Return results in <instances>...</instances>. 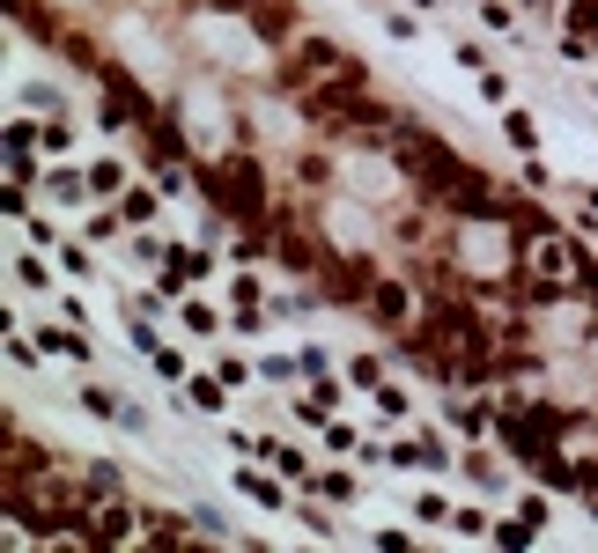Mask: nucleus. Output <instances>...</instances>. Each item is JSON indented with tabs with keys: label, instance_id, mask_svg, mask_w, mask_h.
<instances>
[{
	"label": "nucleus",
	"instance_id": "f257e3e1",
	"mask_svg": "<svg viewBox=\"0 0 598 553\" xmlns=\"http://www.w3.org/2000/svg\"><path fill=\"white\" fill-rule=\"evenodd\" d=\"M392 155H399V170H406V185H414V199H428V207H444V193L466 177V148L450 141V133H436V126H422L414 111L399 119V133H392Z\"/></svg>",
	"mask_w": 598,
	"mask_h": 553
},
{
	"label": "nucleus",
	"instance_id": "f03ea898",
	"mask_svg": "<svg viewBox=\"0 0 598 553\" xmlns=\"http://www.w3.org/2000/svg\"><path fill=\"white\" fill-rule=\"evenodd\" d=\"M362 317H370V333H384V339H399V333H414L428 317V289L406 273V265H384L370 281V303H362Z\"/></svg>",
	"mask_w": 598,
	"mask_h": 553
},
{
	"label": "nucleus",
	"instance_id": "7ed1b4c3",
	"mask_svg": "<svg viewBox=\"0 0 598 553\" xmlns=\"http://www.w3.org/2000/svg\"><path fill=\"white\" fill-rule=\"evenodd\" d=\"M155 111H163V97H149V82L126 67V59H111L97 74V126L104 133H141Z\"/></svg>",
	"mask_w": 598,
	"mask_h": 553
},
{
	"label": "nucleus",
	"instance_id": "20e7f679",
	"mask_svg": "<svg viewBox=\"0 0 598 553\" xmlns=\"http://www.w3.org/2000/svg\"><path fill=\"white\" fill-rule=\"evenodd\" d=\"M229 487H237V502H251V517H296V480H281L267 457H237V473H229Z\"/></svg>",
	"mask_w": 598,
	"mask_h": 553
},
{
	"label": "nucleus",
	"instance_id": "39448f33",
	"mask_svg": "<svg viewBox=\"0 0 598 553\" xmlns=\"http://www.w3.org/2000/svg\"><path fill=\"white\" fill-rule=\"evenodd\" d=\"M384 465H392V473H422V480H444V473H458V443H450L444 429L399 435V443H384Z\"/></svg>",
	"mask_w": 598,
	"mask_h": 553
},
{
	"label": "nucleus",
	"instance_id": "423d86ee",
	"mask_svg": "<svg viewBox=\"0 0 598 553\" xmlns=\"http://www.w3.org/2000/svg\"><path fill=\"white\" fill-rule=\"evenodd\" d=\"M89 546L97 553L141 546V502H133V495H104V502H89Z\"/></svg>",
	"mask_w": 598,
	"mask_h": 553
},
{
	"label": "nucleus",
	"instance_id": "0eeeda50",
	"mask_svg": "<svg viewBox=\"0 0 598 553\" xmlns=\"http://www.w3.org/2000/svg\"><path fill=\"white\" fill-rule=\"evenodd\" d=\"M37 199H45L52 215H89V207H97V193H89V163H67V155H52V163H45V185H37Z\"/></svg>",
	"mask_w": 598,
	"mask_h": 553
},
{
	"label": "nucleus",
	"instance_id": "6e6552de",
	"mask_svg": "<svg viewBox=\"0 0 598 553\" xmlns=\"http://www.w3.org/2000/svg\"><path fill=\"white\" fill-rule=\"evenodd\" d=\"M59 451H52L45 435L15 429V413H8V429H0V480H30V473H52Z\"/></svg>",
	"mask_w": 598,
	"mask_h": 553
},
{
	"label": "nucleus",
	"instance_id": "1a4fd4ad",
	"mask_svg": "<svg viewBox=\"0 0 598 553\" xmlns=\"http://www.w3.org/2000/svg\"><path fill=\"white\" fill-rule=\"evenodd\" d=\"M207 273H215V251H207V243H171L163 265H155V289L177 303V295H193V281H207Z\"/></svg>",
	"mask_w": 598,
	"mask_h": 553
},
{
	"label": "nucleus",
	"instance_id": "9d476101",
	"mask_svg": "<svg viewBox=\"0 0 598 553\" xmlns=\"http://www.w3.org/2000/svg\"><path fill=\"white\" fill-rule=\"evenodd\" d=\"M229 399H237V384H229L222 369H193V377L171 391V406H177V413H207V421H222Z\"/></svg>",
	"mask_w": 598,
	"mask_h": 553
},
{
	"label": "nucleus",
	"instance_id": "9b49d317",
	"mask_svg": "<svg viewBox=\"0 0 598 553\" xmlns=\"http://www.w3.org/2000/svg\"><path fill=\"white\" fill-rule=\"evenodd\" d=\"M207 531L193 524V509L177 517V509H155V502H141V546H163V553H185V546H199Z\"/></svg>",
	"mask_w": 598,
	"mask_h": 553
},
{
	"label": "nucleus",
	"instance_id": "f8f14e48",
	"mask_svg": "<svg viewBox=\"0 0 598 553\" xmlns=\"http://www.w3.org/2000/svg\"><path fill=\"white\" fill-rule=\"evenodd\" d=\"M251 37H259L267 52H289L303 37V8H296V0H267V8L251 15Z\"/></svg>",
	"mask_w": 598,
	"mask_h": 553
},
{
	"label": "nucleus",
	"instance_id": "ddd939ff",
	"mask_svg": "<svg viewBox=\"0 0 598 553\" xmlns=\"http://www.w3.org/2000/svg\"><path fill=\"white\" fill-rule=\"evenodd\" d=\"M458 473H466L474 495H502V487H510V465H502L488 443H458Z\"/></svg>",
	"mask_w": 598,
	"mask_h": 553
},
{
	"label": "nucleus",
	"instance_id": "4468645a",
	"mask_svg": "<svg viewBox=\"0 0 598 553\" xmlns=\"http://www.w3.org/2000/svg\"><path fill=\"white\" fill-rule=\"evenodd\" d=\"M52 52H59V59H67L75 74H89V82H97V74L111 67V52H104V37H97V30H81V23H67V30H59V45H52Z\"/></svg>",
	"mask_w": 598,
	"mask_h": 553
},
{
	"label": "nucleus",
	"instance_id": "2eb2a0df",
	"mask_svg": "<svg viewBox=\"0 0 598 553\" xmlns=\"http://www.w3.org/2000/svg\"><path fill=\"white\" fill-rule=\"evenodd\" d=\"M289 177H296V193H340V155L296 148V155H289Z\"/></svg>",
	"mask_w": 598,
	"mask_h": 553
},
{
	"label": "nucleus",
	"instance_id": "dca6fc26",
	"mask_svg": "<svg viewBox=\"0 0 598 553\" xmlns=\"http://www.w3.org/2000/svg\"><path fill=\"white\" fill-rule=\"evenodd\" d=\"M259 457L274 465L281 480H296V487H311V480H318V457L303 451V443H289V435H259Z\"/></svg>",
	"mask_w": 598,
	"mask_h": 553
},
{
	"label": "nucleus",
	"instance_id": "f3484780",
	"mask_svg": "<svg viewBox=\"0 0 598 553\" xmlns=\"http://www.w3.org/2000/svg\"><path fill=\"white\" fill-rule=\"evenodd\" d=\"M163 199H171V193H163V185L149 177V185H126L111 207L126 215V229H155V221H163Z\"/></svg>",
	"mask_w": 598,
	"mask_h": 553
},
{
	"label": "nucleus",
	"instance_id": "a211bd4d",
	"mask_svg": "<svg viewBox=\"0 0 598 553\" xmlns=\"http://www.w3.org/2000/svg\"><path fill=\"white\" fill-rule=\"evenodd\" d=\"M177 333H193V339H222V333H229V317L215 311V303H199V295H177Z\"/></svg>",
	"mask_w": 598,
	"mask_h": 553
},
{
	"label": "nucleus",
	"instance_id": "6ab92c4d",
	"mask_svg": "<svg viewBox=\"0 0 598 553\" xmlns=\"http://www.w3.org/2000/svg\"><path fill=\"white\" fill-rule=\"evenodd\" d=\"M311 495H318V502H333V509H355V502H362V480H355V473H340V465H318Z\"/></svg>",
	"mask_w": 598,
	"mask_h": 553
},
{
	"label": "nucleus",
	"instance_id": "aec40b11",
	"mask_svg": "<svg viewBox=\"0 0 598 553\" xmlns=\"http://www.w3.org/2000/svg\"><path fill=\"white\" fill-rule=\"evenodd\" d=\"M81 473V487H89V502H104V495H133V480H126L111 457H89V465H75Z\"/></svg>",
	"mask_w": 598,
	"mask_h": 553
},
{
	"label": "nucleus",
	"instance_id": "412c9836",
	"mask_svg": "<svg viewBox=\"0 0 598 553\" xmlns=\"http://www.w3.org/2000/svg\"><path fill=\"white\" fill-rule=\"evenodd\" d=\"M126 185H133L126 155H89V193H97V199H119Z\"/></svg>",
	"mask_w": 598,
	"mask_h": 553
},
{
	"label": "nucleus",
	"instance_id": "4be33fe9",
	"mask_svg": "<svg viewBox=\"0 0 598 553\" xmlns=\"http://www.w3.org/2000/svg\"><path fill=\"white\" fill-rule=\"evenodd\" d=\"M75 406H81V413H97V421H111V429H119L126 399H119V391H111V384H104V377H89V384L75 391Z\"/></svg>",
	"mask_w": 598,
	"mask_h": 553
},
{
	"label": "nucleus",
	"instance_id": "5701e85b",
	"mask_svg": "<svg viewBox=\"0 0 598 553\" xmlns=\"http://www.w3.org/2000/svg\"><path fill=\"white\" fill-rule=\"evenodd\" d=\"M450 539H488L496 531V509H480V502H450Z\"/></svg>",
	"mask_w": 598,
	"mask_h": 553
},
{
	"label": "nucleus",
	"instance_id": "b1692460",
	"mask_svg": "<svg viewBox=\"0 0 598 553\" xmlns=\"http://www.w3.org/2000/svg\"><path fill=\"white\" fill-rule=\"evenodd\" d=\"M392 361H399V355H370V347H362V355H348V384H355V391H377L384 377H392Z\"/></svg>",
	"mask_w": 598,
	"mask_h": 553
},
{
	"label": "nucleus",
	"instance_id": "393cba45",
	"mask_svg": "<svg viewBox=\"0 0 598 553\" xmlns=\"http://www.w3.org/2000/svg\"><path fill=\"white\" fill-rule=\"evenodd\" d=\"M296 524L311 531V539H348V531L333 524V509H318V495H311V487H303V495H296Z\"/></svg>",
	"mask_w": 598,
	"mask_h": 553
},
{
	"label": "nucleus",
	"instance_id": "a878e982",
	"mask_svg": "<svg viewBox=\"0 0 598 553\" xmlns=\"http://www.w3.org/2000/svg\"><path fill=\"white\" fill-rule=\"evenodd\" d=\"M569 237H576V229H569ZM569 281H576V295L598 311V251H591V237H576V273H569Z\"/></svg>",
	"mask_w": 598,
	"mask_h": 553
},
{
	"label": "nucleus",
	"instance_id": "bb28decb",
	"mask_svg": "<svg viewBox=\"0 0 598 553\" xmlns=\"http://www.w3.org/2000/svg\"><path fill=\"white\" fill-rule=\"evenodd\" d=\"M370 399H377V413H384V421H414V391L399 384V377H384Z\"/></svg>",
	"mask_w": 598,
	"mask_h": 553
},
{
	"label": "nucleus",
	"instance_id": "cd10ccee",
	"mask_svg": "<svg viewBox=\"0 0 598 553\" xmlns=\"http://www.w3.org/2000/svg\"><path fill=\"white\" fill-rule=\"evenodd\" d=\"M406 517H414V524H422V531H444V524H450V495H436V487H422Z\"/></svg>",
	"mask_w": 598,
	"mask_h": 553
},
{
	"label": "nucleus",
	"instance_id": "c85d7f7f",
	"mask_svg": "<svg viewBox=\"0 0 598 553\" xmlns=\"http://www.w3.org/2000/svg\"><path fill=\"white\" fill-rule=\"evenodd\" d=\"M126 347L149 361L155 347H163V325H155V317H141V311H126Z\"/></svg>",
	"mask_w": 598,
	"mask_h": 553
},
{
	"label": "nucleus",
	"instance_id": "c756f323",
	"mask_svg": "<svg viewBox=\"0 0 598 553\" xmlns=\"http://www.w3.org/2000/svg\"><path fill=\"white\" fill-rule=\"evenodd\" d=\"M502 141L532 155V148H540V119H532V111H510V104H502Z\"/></svg>",
	"mask_w": 598,
	"mask_h": 553
},
{
	"label": "nucleus",
	"instance_id": "7c9ffc66",
	"mask_svg": "<svg viewBox=\"0 0 598 553\" xmlns=\"http://www.w3.org/2000/svg\"><path fill=\"white\" fill-rule=\"evenodd\" d=\"M59 273H75V281H97V251H89V237H67V243H59Z\"/></svg>",
	"mask_w": 598,
	"mask_h": 553
},
{
	"label": "nucleus",
	"instance_id": "2f4dec72",
	"mask_svg": "<svg viewBox=\"0 0 598 553\" xmlns=\"http://www.w3.org/2000/svg\"><path fill=\"white\" fill-rule=\"evenodd\" d=\"M488 539H496V546H540V539H547V531H540V524H524V517H496V531H488Z\"/></svg>",
	"mask_w": 598,
	"mask_h": 553
},
{
	"label": "nucleus",
	"instance_id": "473e14b6",
	"mask_svg": "<svg viewBox=\"0 0 598 553\" xmlns=\"http://www.w3.org/2000/svg\"><path fill=\"white\" fill-rule=\"evenodd\" d=\"M23 148H45V126H37V119H8V133H0V155H23Z\"/></svg>",
	"mask_w": 598,
	"mask_h": 553
},
{
	"label": "nucleus",
	"instance_id": "72a5a7b5",
	"mask_svg": "<svg viewBox=\"0 0 598 553\" xmlns=\"http://www.w3.org/2000/svg\"><path fill=\"white\" fill-rule=\"evenodd\" d=\"M149 369H155V377H163V384H185V377H193V361L177 355L171 339H163V347H155V355H149Z\"/></svg>",
	"mask_w": 598,
	"mask_h": 553
},
{
	"label": "nucleus",
	"instance_id": "f704fd0d",
	"mask_svg": "<svg viewBox=\"0 0 598 553\" xmlns=\"http://www.w3.org/2000/svg\"><path fill=\"white\" fill-rule=\"evenodd\" d=\"M259 361V377H267V384H303V361L296 355H251Z\"/></svg>",
	"mask_w": 598,
	"mask_h": 553
},
{
	"label": "nucleus",
	"instance_id": "c9c22d12",
	"mask_svg": "<svg viewBox=\"0 0 598 553\" xmlns=\"http://www.w3.org/2000/svg\"><path fill=\"white\" fill-rule=\"evenodd\" d=\"M318 443H325V451H333V457H355V451H362V435H355L348 421H340V413H333V421H325V429H318Z\"/></svg>",
	"mask_w": 598,
	"mask_h": 553
},
{
	"label": "nucleus",
	"instance_id": "e433bc0d",
	"mask_svg": "<svg viewBox=\"0 0 598 553\" xmlns=\"http://www.w3.org/2000/svg\"><path fill=\"white\" fill-rule=\"evenodd\" d=\"M518 517H524V524H540V531L554 524V509H547V487H540V480H532V487L518 495Z\"/></svg>",
	"mask_w": 598,
	"mask_h": 553
},
{
	"label": "nucleus",
	"instance_id": "4c0bfd02",
	"mask_svg": "<svg viewBox=\"0 0 598 553\" xmlns=\"http://www.w3.org/2000/svg\"><path fill=\"white\" fill-rule=\"evenodd\" d=\"M23 104H30V111H45V119H59V111H67V97H59L52 82H23Z\"/></svg>",
	"mask_w": 598,
	"mask_h": 553
},
{
	"label": "nucleus",
	"instance_id": "58836bf2",
	"mask_svg": "<svg viewBox=\"0 0 598 553\" xmlns=\"http://www.w3.org/2000/svg\"><path fill=\"white\" fill-rule=\"evenodd\" d=\"M15 281H23L30 295H45V289H52V265L37 259V251H23V259H15Z\"/></svg>",
	"mask_w": 598,
	"mask_h": 553
},
{
	"label": "nucleus",
	"instance_id": "ea45409f",
	"mask_svg": "<svg viewBox=\"0 0 598 553\" xmlns=\"http://www.w3.org/2000/svg\"><path fill=\"white\" fill-rule=\"evenodd\" d=\"M251 303H267V281H259V273H237V281H229V311H251Z\"/></svg>",
	"mask_w": 598,
	"mask_h": 553
},
{
	"label": "nucleus",
	"instance_id": "a19ab883",
	"mask_svg": "<svg viewBox=\"0 0 598 553\" xmlns=\"http://www.w3.org/2000/svg\"><path fill=\"white\" fill-rule=\"evenodd\" d=\"M450 59H458V67H474V74H488V67H496V52L480 45V37H458V45H450Z\"/></svg>",
	"mask_w": 598,
	"mask_h": 553
},
{
	"label": "nucleus",
	"instance_id": "79ce46f5",
	"mask_svg": "<svg viewBox=\"0 0 598 553\" xmlns=\"http://www.w3.org/2000/svg\"><path fill=\"white\" fill-rule=\"evenodd\" d=\"M267 317H274L267 303H251V311H229V333H237V339H259V333H267Z\"/></svg>",
	"mask_w": 598,
	"mask_h": 553
},
{
	"label": "nucleus",
	"instance_id": "37998d69",
	"mask_svg": "<svg viewBox=\"0 0 598 553\" xmlns=\"http://www.w3.org/2000/svg\"><path fill=\"white\" fill-rule=\"evenodd\" d=\"M45 215H52V207H37V215H30L23 229H30V243H37V251H59L67 237H59V221H45Z\"/></svg>",
	"mask_w": 598,
	"mask_h": 553
},
{
	"label": "nucleus",
	"instance_id": "c03bdc74",
	"mask_svg": "<svg viewBox=\"0 0 598 553\" xmlns=\"http://www.w3.org/2000/svg\"><path fill=\"white\" fill-rule=\"evenodd\" d=\"M377 15H384V37H399V45H414V37H422V23H414L406 8H377Z\"/></svg>",
	"mask_w": 598,
	"mask_h": 553
},
{
	"label": "nucleus",
	"instance_id": "a18cd8bd",
	"mask_svg": "<svg viewBox=\"0 0 598 553\" xmlns=\"http://www.w3.org/2000/svg\"><path fill=\"white\" fill-rule=\"evenodd\" d=\"M75 148V119L59 111V119H45V155H67Z\"/></svg>",
	"mask_w": 598,
	"mask_h": 553
},
{
	"label": "nucleus",
	"instance_id": "49530a36",
	"mask_svg": "<svg viewBox=\"0 0 598 553\" xmlns=\"http://www.w3.org/2000/svg\"><path fill=\"white\" fill-rule=\"evenodd\" d=\"M296 361H303V384H311V377H333V355H325L318 339H311V347H296Z\"/></svg>",
	"mask_w": 598,
	"mask_h": 553
},
{
	"label": "nucleus",
	"instance_id": "de8ad7c7",
	"mask_svg": "<svg viewBox=\"0 0 598 553\" xmlns=\"http://www.w3.org/2000/svg\"><path fill=\"white\" fill-rule=\"evenodd\" d=\"M480 104H496V111L510 104V74H502V67H488V74H480Z\"/></svg>",
	"mask_w": 598,
	"mask_h": 553
},
{
	"label": "nucleus",
	"instance_id": "09e8293b",
	"mask_svg": "<svg viewBox=\"0 0 598 553\" xmlns=\"http://www.w3.org/2000/svg\"><path fill=\"white\" fill-rule=\"evenodd\" d=\"M199 8H207V15H237V23H251L267 0H199Z\"/></svg>",
	"mask_w": 598,
	"mask_h": 553
},
{
	"label": "nucleus",
	"instance_id": "8fccbe9b",
	"mask_svg": "<svg viewBox=\"0 0 598 553\" xmlns=\"http://www.w3.org/2000/svg\"><path fill=\"white\" fill-rule=\"evenodd\" d=\"M370 546H392V553H406V546H422V539H414V531H399V524H377V531H370Z\"/></svg>",
	"mask_w": 598,
	"mask_h": 553
},
{
	"label": "nucleus",
	"instance_id": "3c124183",
	"mask_svg": "<svg viewBox=\"0 0 598 553\" xmlns=\"http://www.w3.org/2000/svg\"><path fill=\"white\" fill-rule=\"evenodd\" d=\"M524 193H547L554 199V170L547 163H524Z\"/></svg>",
	"mask_w": 598,
	"mask_h": 553
},
{
	"label": "nucleus",
	"instance_id": "603ef678",
	"mask_svg": "<svg viewBox=\"0 0 598 553\" xmlns=\"http://www.w3.org/2000/svg\"><path fill=\"white\" fill-rule=\"evenodd\" d=\"M119 429H126V435H149V406H133V399H126V413H119Z\"/></svg>",
	"mask_w": 598,
	"mask_h": 553
},
{
	"label": "nucleus",
	"instance_id": "864d4df0",
	"mask_svg": "<svg viewBox=\"0 0 598 553\" xmlns=\"http://www.w3.org/2000/svg\"><path fill=\"white\" fill-rule=\"evenodd\" d=\"M518 8H524V15H547V23L562 15V0H518Z\"/></svg>",
	"mask_w": 598,
	"mask_h": 553
},
{
	"label": "nucleus",
	"instance_id": "5fc2aeb1",
	"mask_svg": "<svg viewBox=\"0 0 598 553\" xmlns=\"http://www.w3.org/2000/svg\"><path fill=\"white\" fill-rule=\"evenodd\" d=\"M584 207H598V185H584Z\"/></svg>",
	"mask_w": 598,
	"mask_h": 553
},
{
	"label": "nucleus",
	"instance_id": "6e6d98bb",
	"mask_svg": "<svg viewBox=\"0 0 598 553\" xmlns=\"http://www.w3.org/2000/svg\"><path fill=\"white\" fill-rule=\"evenodd\" d=\"M414 8H444V0H414Z\"/></svg>",
	"mask_w": 598,
	"mask_h": 553
},
{
	"label": "nucleus",
	"instance_id": "4d7b16f0",
	"mask_svg": "<svg viewBox=\"0 0 598 553\" xmlns=\"http://www.w3.org/2000/svg\"><path fill=\"white\" fill-rule=\"evenodd\" d=\"M362 8H384V0H362Z\"/></svg>",
	"mask_w": 598,
	"mask_h": 553
}]
</instances>
